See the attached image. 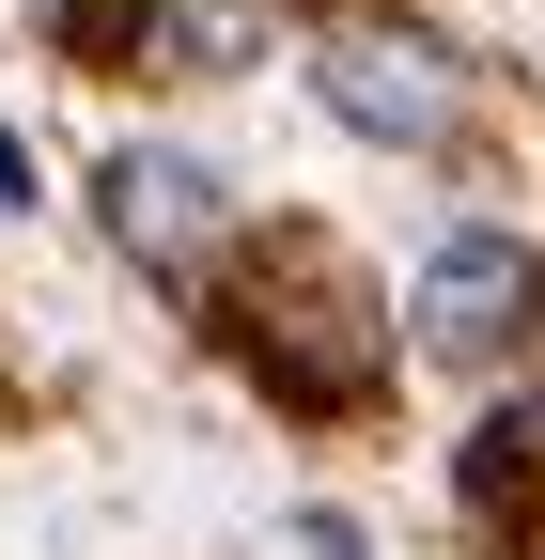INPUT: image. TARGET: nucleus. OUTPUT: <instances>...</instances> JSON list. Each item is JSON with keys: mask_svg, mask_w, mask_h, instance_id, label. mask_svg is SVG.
<instances>
[{"mask_svg": "<svg viewBox=\"0 0 545 560\" xmlns=\"http://www.w3.org/2000/svg\"><path fill=\"white\" fill-rule=\"evenodd\" d=\"M327 109L359 140H437L452 79H437V47H405V32H327Z\"/></svg>", "mask_w": 545, "mask_h": 560, "instance_id": "f03ea898", "label": "nucleus"}, {"mask_svg": "<svg viewBox=\"0 0 545 560\" xmlns=\"http://www.w3.org/2000/svg\"><path fill=\"white\" fill-rule=\"evenodd\" d=\"M530 296H545V265L514 234H437L421 249V342L437 359H499V342L530 327Z\"/></svg>", "mask_w": 545, "mask_h": 560, "instance_id": "f257e3e1", "label": "nucleus"}, {"mask_svg": "<svg viewBox=\"0 0 545 560\" xmlns=\"http://www.w3.org/2000/svg\"><path fill=\"white\" fill-rule=\"evenodd\" d=\"M499 482H530V420H484L467 436V499H499Z\"/></svg>", "mask_w": 545, "mask_h": 560, "instance_id": "20e7f679", "label": "nucleus"}, {"mask_svg": "<svg viewBox=\"0 0 545 560\" xmlns=\"http://www.w3.org/2000/svg\"><path fill=\"white\" fill-rule=\"evenodd\" d=\"M0 202H32V156H16V140H0Z\"/></svg>", "mask_w": 545, "mask_h": 560, "instance_id": "423d86ee", "label": "nucleus"}, {"mask_svg": "<svg viewBox=\"0 0 545 560\" xmlns=\"http://www.w3.org/2000/svg\"><path fill=\"white\" fill-rule=\"evenodd\" d=\"M141 16H156V0H62V47H125Z\"/></svg>", "mask_w": 545, "mask_h": 560, "instance_id": "39448f33", "label": "nucleus"}, {"mask_svg": "<svg viewBox=\"0 0 545 560\" xmlns=\"http://www.w3.org/2000/svg\"><path fill=\"white\" fill-rule=\"evenodd\" d=\"M109 234L125 249H202V234H219V172H202V156H172V140H125V156H109Z\"/></svg>", "mask_w": 545, "mask_h": 560, "instance_id": "7ed1b4c3", "label": "nucleus"}]
</instances>
